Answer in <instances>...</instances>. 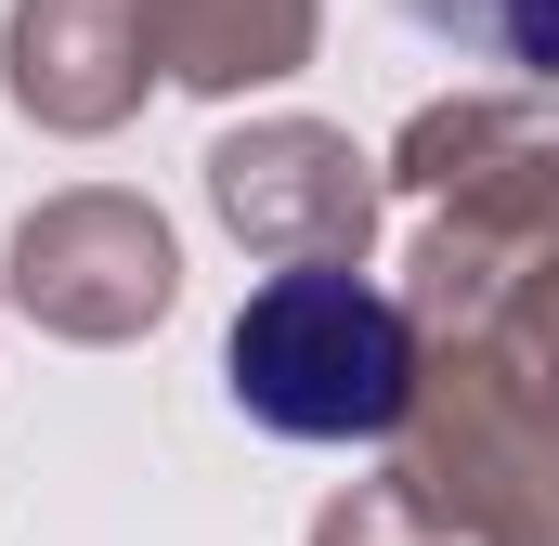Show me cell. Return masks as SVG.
I'll use <instances>...</instances> for the list:
<instances>
[{"label": "cell", "mask_w": 559, "mask_h": 546, "mask_svg": "<svg viewBox=\"0 0 559 546\" xmlns=\"http://www.w3.org/2000/svg\"><path fill=\"white\" fill-rule=\"evenodd\" d=\"M222 391L274 442H391L417 416V325L378 273L286 261L248 286V312L222 339Z\"/></svg>", "instance_id": "obj_1"}, {"label": "cell", "mask_w": 559, "mask_h": 546, "mask_svg": "<svg viewBox=\"0 0 559 546\" xmlns=\"http://www.w3.org/2000/svg\"><path fill=\"white\" fill-rule=\"evenodd\" d=\"M429 39L508 66V79H559V0H404Z\"/></svg>", "instance_id": "obj_2"}]
</instances>
